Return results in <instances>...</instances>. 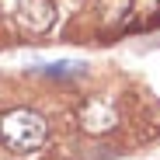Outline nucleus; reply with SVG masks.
<instances>
[{
	"mask_svg": "<svg viewBox=\"0 0 160 160\" xmlns=\"http://www.w3.org/2000/svg\"><path fill=\"white\" fill-rule=\"evenodd\" d=\"M129 7H132V0H98V14L108 21V24L122 21V18L129 14Z\"/></svg>",
	"mask_w": 160,
	"mask_h": 160,
	"instance_id": "obj_5",
	"label": "nucleus"
},
{
	"mask_svg": "<svg viewBox=\"0 0 160 160\" xmlns=\"http://www.w3.org/2000/svg\"><path fill=\"white\" fill-rule=\"evenodd\" d=\"M18 21H21V28L42 35L56 21V7H52V0H18Z\"/></svg>",
	"mask_w": 160,
	"mask_h": 160,
	"instance_id": "obj_2",
	"label": "nucleus"
},
{
	"mask_svg": "<svg viewBox=\"0 0 160 160\" xmlns=\"http://www.w3.org/2000/svg\"><path fill=\"white\" fill-rule=\"evenodd\" d=\"M80 122H84L87 132H108L115 125V108L104 104V101H91V104L80 108Z\"/></svg>",
	"mask_w": 160,
	"mask_h": 160,
	"instance_id": "obj_3",
	"label": "nucleus"
},
{
	"mask_svg": "<svg viewBox=\"0 0 160 160\" xmlns=\"http://www.w3.org/2000/svg\"><path fill=\"white\" fill-rule=\"evenodd\" d=\"M32 70L42 77H52V80H77V77H84L87 63L84 59H56V63H35Z\"/></svg>",
	"mask_w": 160,
	"mask_h": 160,
	"instance_id": "obj_4",
	"label": "nucleus"
},
{
	"mask_svg": "<svg viewBox=\"0 0 160 160\" xmlns=\"http://www.w3.org/2000/svg\"><path fill=\"white\" fill-rule=\"evenodd\" d=\"M45 136H49V125L32 108H14V112H7L4 118H0V139H4L11 150H18V153L38 150L45 143Z\"/></svg>",
	"mask_w": 160,
	"mask_h": 160,
	"instance_id": "obj_1",
	"label": "nucleus"
}]
</instances>
